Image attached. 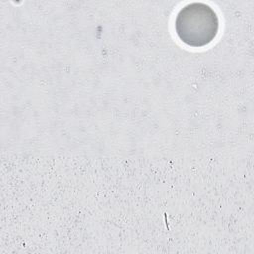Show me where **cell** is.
Returning a JSON list of instances; mask_svg holds the SVG:
<instances>
[{
	"label": "cell",
	"mask_w": 254,
	"mask_h": 254,
	"mask_svg": "<svg viewBox=\"0 0 254 254\" xmlns=\"http://www.w3.org/2000/svg\"><path fill=\"white\" fill-rule=\"evenodd\" d=\"M218 17L207 4L193 2L184 6L177 14L175 30L180 40L190 47L209 44L218 32Z\"/></svg>",
	"instance_id": "1"
}]
</instances>
